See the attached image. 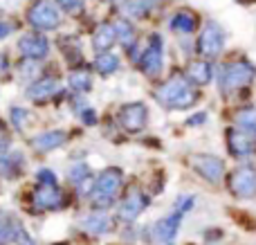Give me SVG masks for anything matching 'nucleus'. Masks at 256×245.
<instances>
[{
  "mask_svg": "<svg viewBox=\"0 0 256 245\" xmlns=\"http://www.w3.org/2000/svg\"><path fill=\"white\" fill-rule=\"evenodd\" d=\"M153 97L166 110H186L200 102V92L184 79V74H176L164 84H160Z\"/></svg>",
  "mask_w": 256,
  "mask_h": 245,
  "instance_id": "nucleus-1",
  "label": "nucleus"
},
{
  "mask_svg": "<svg viewBox=\"0 0 256 245\" xmlns=\"http://www.w3.org/2000/svg\"><path fill=\"white\" fill-rule=\"evenodd\" d=\"M214 79L218 81V90L220 94H232L240 88H248L256 79V66L248 58H238V61H227L216 68Z\"/></svg>",
  "mask_w": 256,
  "mask_h": 245,
  "instance_id": "nucleus-2",
  "label": "nucleus"
},
{
  "mask_svg": "<svg viewBox=\"0 0 256 245\" xmlns=\"http://www.w3.org/2000/svg\"><path fill=\"white\" fill-rule=\"evenodd\" d=\"M122 182H124V171L120 166H108L102 174L94 178V189L90 194V200H92V207L97 212L106 210L115 202L117 192L122 189Z\"/></svg>",
  "mask_w": 256,
  "mask_h": 245,
  "instance_id": "nucleus-3",
  "label": "nucleus"
},
{
  "mask_svg": "<svg viewBox=\"0 0 256 245\" xmlns=\"http://www.w3.org/2000/svg\"><path fill=\"white\" fill-rule=\"evenodd\" d=\"M227 43V34L220 27L218 20H207L200 30V36L196 40V54L202 56L204 61H212V58H218L225 50Z\"/></svg>",
  "mask_w": 256,
  "mask_h": 245,
  "instance_id": "nucleus-4",
  "label": "nucleus"
},
{
  "mask_svg": "<svg viewBox=\"0 0 256 245\" xmlns=\"http://www.w3.org/2000/svg\"><path fill=\"white\" fill-rule=\"evenodd\" d=\"M137 66H140V70L144 72L146 76H150V79L162 74V70H164V38L160 34L148 36Z\"/></svg>",
  "mask_w": 256,
  "mask_h": 245,
  "instance_id": "nucleus-5",
  "label": "nucleus"
},
{
  "mask_svg": "<svg viewBox=\"0 0 256 245\" xmlns=\"http://www.w3.org/2000/svg\"><path fill=\"white\" fill-rule=\"evenodd\" d=\"M27 22L40 32L56 30V27L61 25V14H58L56 4L48 2V0H38V2H34L30 7V12H27Z\"/></svg>",
  "mask_w": 256,
  "mask_h": 245,
  "instance_id": "nucleus-6",
  "label": "nucleus"
},
{
  "mask_svg": "<svg viewBox=\"0 0 256 245\" xmlns=\"http://www.w3.org/2000/svg\"><path fill=\"white\" fill-rule=\"evenodd\" d=\"M191 166L200 178H204L209 184H220L225 176V162L214 153H196L191 156Z\"/></svg>",
  "mask_w": 256,
  "mask_h": 245,
  "instance_id": "nucleus-7",
  "label": "nucleus"
},
{
  "mask_svg": "<svg viewBox=\"0 0 256 245\" xmlns=\"http://www.w3.org/2000/svg\"><path fill=\"white\" fill-rule=\"evenodd\" d=\"M182 218H184V214L171 210V214L164 216V218H160L158 223H153L148 228L150 238H153L155 243H160V245H176V238H178V232H180Z\"/></svg>",
  "mask_w": 256,
  "mask_h": 245,
  "instance_id": "nucleus-8",
  "label": "nucleus"
},
{
  "mask_svg": "<svg viewBox=\"0 0 256 245\" xmlns=\"http://www.w3.org/2000/svg\"><path fill=\"white\" fill-rule=\"evenodd\" d=\"M120 124L128 133H142L148 124V106L144 102H130L120 108Z\"/></svg>",
  "mask_w": 256,
  "mask_h": 245,
  "instance_id": "nucleus-9",
  "label": "nucleus"
},
{
  "mask_svg": "<svg viewBox=\"0 0 256 245\" xmlns=\"http://www.w3.org/2000/svg\"><path fill=\"white\" fill-rule=\"evenodd\" d=\"M230 189L236 198H256V169L254 166H236L230 178Z\"/></svg>",
  "mask_w": 256,
  "mask_h": 245,
  "instance_id": "nucleus-10",
  "label": "nucleus"
},
{
  "mask_svg": "<svg viewBox=\"0 0 256 245\" xmlns=\"http://www.w3.org/2000/svg\"><path fill=\"white\" fill-rule=\"evenodd\" d=\"M148 205H150V198L146 196L142 189L135 187V189H130V192L126 194V198L122 200L120 214H117V216H120L122 223H135L137 216H140Z\"/></svg>",
  "mask_w": 256,
  "mask_h": 245,
  "instance_id": "nucleus-11",
  "label": "nucleus"
},
{
  "mask_svg": "<svg viewBox=\"0 0 256 245\" xmlns=\"http://www.w3.org/2000/svg\"><path fill=\"white\" fill-rule=\"evenodd\" d=\"M227 138V146H230V153L234 158H238V160H243V158H250L256 153V140L250 138L248 133H243L240 128H236V126H230L225 133Z\"/></svg>",
  "mask_w": 256,
  "mask_h": 245,
  "instance_id": "nucleus-12",
  "label": "nucleus"
},
{
  "mask_svg": "<svg viewBox=\"0 0 256 245\" xmlns=\"http://www.w3.org/2000/svg\"><path fill=\"white\" fill-rule=\"evenodd\" d=\"M18 50H20V54L27 61H40V58L48 56L50 43H48V38L40 34H25L18 40Z\"/></svg>",
  "mask_w": 256,
  "mask_h": 245,
  "instance_id": "nucleus-13",
  "label": "nucleus"
},
{
  "mask_svg": "<svg viewBox=\"0 0 256 245\" xmlns=\"http://www.w3.org/2000/svg\"><path fill=\"white\" fill-rule=\"evenodd\" d=\"M214 74H216L214 66L209 61H204V58H194V61L186 63L184 79L189 81V84H194V86H207V84H212Z\"/></svg>",
  "mask_w": 256,
  "mask_h": 245,
  "instance_id": "nucleus-14",
  "label": "nucleus"
},
{
  "mask_svg": "<svg viewBox=\"0 0 256 245\" xmlns=\"http://www.w3.org/2000/svg\"><path fill=\"white\" fill-rule=\"evenodd\" d=\"M32 200L38 210H58L63 205V194L56 184H38Z\"/></svg>",
  "mask_w": 256,
  "mask_h": 245,
  "instance_id": "nucleus-15",
  "label": "nucleus"
},
{
  "mask_svg": "<svg viewBox=\"0 0 256 245\" xmlns=\"http://www.w3.org/2000/svg\"><path fill=\"white\" fill-rule=\"evenodd\" d=\"M200 25V18L196 12H191V9H180V12H176L171 16V20H168V30L176 32V34H194L196 30H198Z\"/></svg>",
  "mask_w": 256,
  "mask_h": 245,
  "instance_id": "nucleus-16",
  "label": "nucleus"
},
{
  "mask_svg": "<svg viewBox=\"0 0 256 245\" xmlns=\"http://www.w3.org/2000/svg\"><path fill=\"white\" fill-rule=\"evenodd\" d=\"M66 140H68L66 130H45V133L36 135V138L32 140V146L38 153H50V151H54V148L63 146Z\"/></svg>",
  "mask_w": 256,
  "mask_h": 245,
  "instance_id": "nucleus-17",
  "label": "nucleus"
},
{
  "mask_svg": "<svg viewBox=\"0 0 256 245\" xmlns=\"http://www.w3.org/2000/svg\"><path fill=\"white\" fill-rule=\"evenodd\" d=\"M81 228L88 234H92V236H102V234L110 232L112 220H110V216L104 214V212H92V214L81 218Z\"/></svg>",
  "mask_w": 256,
  "mask_h": 245,
  "instance_id": "nucleus-18",
  "label": "nucleus"
},
{
  "mask_svg": "<svg viewBox=\"0 0 256 245\" xmlns=\"http://www.w3.org/2000/svg\"><path fill=\"white\" fill-rule=\"evenodd\" d=\"M115 43H117L115 27H112L110 22H102V25L97 27V32L92 34V48L97 50V52L106 54Z\"/></svg>",
  "mask_w": 256,
  "mask_h": 245,
  "instance_id": "nucleus-19",
  "label": "nucleus"
},
{
  "mask_svg": "<svg viewBox=\"0 0 256 245\" xmlns=\"http://www.w3.org/2000/svg\"><path fill=\"white\" fill-rule=\"evenodd\" d=\"M58 92V84L56 79H40V81H34V84L27 88V97L32 102H45V99L54 97Z\"/></svg>",
  "mask_w": 256,
  "mask_h": 245,
  "instance_id": "nucleus-20",
  "label": "nucleus"
},
{
  "mask_svg": "<svg viewBox=\"0 0 256 245\" xmlns=\"http://www.w3.org/2000/svg\"><path fill=\"white\" fill-rule=\"evenodd\" d=\"M112 27H115L117 40L122 43V48H124L126 52H130V50L137 45V38H135V27H132V22L128 20V18H120V20L112 22Z\"/></svg>",
  "mask_w": 256,
  "mask_h": 245,
  "instance_id": "nucleus-21",
  "label": "nucleus"
},
{
  "mask_svg": "<svg viewBox=\"0 0 256 245\" xmlns=\"http://www.w3.org/2000/svg\"><path fill=\"white\" fill-rule=\"evenodd\" d=\"M158 4H160V0H126L124 14L128 18H132V20H137V18H146Z\"/></svg>",
  "mask_w": 256,
  "mask_h": 245,
  "instance_id": "nucleus-22",
  "label": "nucleus"
},
{
  "mask_svg": "<svg viewBox=\"0 0 256 245\" xmlns=\"http://www.w3.org/2000/svg\"><path fill=\"white\" fill-rule=\"evenodd\" d=\"M94 70H97L102 76H110L112 72L120 70V56L112 52L99 54V56L94 58Z\"/></svg>",
  "mask_w": 256,
  "mask_h": 245,
  "instance_id": "nucleus-23",
  "label": "nucleus"
},
{
  "mask_svg": "<svg viewBox=\"0 0 256 245\" xmlns=\"http://www.w3.org/2000/svg\"><path fill=\"white\" fill-rule=\"evenodd\" d=\"M236 124H238L236 128L256 140V108H243L240 112H236Z\"/></svg>",
  "mask_w": 256,
  "mask_h": 245,
  "instance_id": "nucleus-24",
  "label": "nucleus"
},
{
  "mask_svg": "<svg viewBox=\"0 0 256 245\" xmlns=\"http://www.w3.org/2000/svg\"><path fill=\"white\" fill-rule=\"evenodd\" d=\"M68 84H70V88L74 92H88L92 88V76H90L88 70H74L70 74V79H68Z\"/></svg>",
  "mask_w": 256,
  "mask_h": 245,
  "instance_id": "nucleus-25",
  "label": "nucleus"
},
{
  "mask_svg": "<svg viewBox=\"0 0 256 245\" xmlns=\"http://www.w3.org/2000/svg\"><path fill=\"white\" fill-rule=\"evenodd\" d=\"M86 178H90V169L86 162H76V164H72L70 169H68V180H70L72 184H81Z\"/></svg>",
  "mask_w": 256,
  "mask_h": 245,
  "instance_id": "nucleus-26",
  "label": "nucleus"
},
{
  "mask_svg": "<svg viewBox=\"0 0 256 245\" xmlns=\"http://www.w3.org/2000/svg\"><path fill=\"white\" fill-rule=\"evenodd\" d=\"M14 223H16V220L7 218V216L0 212V245L14 241Z\"/></svg>",
  "mask_w": 256,
  "mask_h": 245,
  "instance_id": "nucleus-27",
  "label": "nucleus"
},
{
  "mask_svg": "<svg viewBox=\"0 0 256 245\" xmlns=\"http://www.w3.org/2000/svg\"><path fill=\"white\" fill-rule=\"evenodd\" d=\"M196 205V196L194 194H189V196H178L176 202H173V212H180V214H189L191 210H194Z\"/></svg>",
  "mask_w": 256,
  "mask_h": 245,
  "instance_id": "nucleus-28",
  "label": "nucleus"
},
{
  "mask_svg": "<svg viewBox=\"0 0 256 245\" xmlns=\"http://www.w3.org/2000/svg\"><path fill=\"white\" fill-rule=\"evenodd\" d=\"M14 241H16V245H36L34 238L30 236V234L25 232V228H22L20 223H14Z\"/></svg>",
  "mask_w": 256,
  "mask_h": 245,
  "instance_id": "nucleus-29",
  "label": "nucleus"
},
{
  "mask_svg": "<svg viewBox=\"0 0 256 245\" xmlns=\"http://www.w3.org/2000/svg\"><path fill=\"white\" fill-rule=\"evenodd\" d=\"M16 158L20 156H12V158H0V174L7 176V178H12V176H16Z\"/></svg>",
  "mask_w": 256,
  "mask_h": 245,
  "instance_id": "nucleus-30",
  "label": "nucleus"
},
{
  "mask_svg": "<svg viewBox=\"0 0 256 245\" xmlns=\"http://www.w3.org/2000/svg\"><path fill=\"white\" fill-rule=\"evenodd\" d=\"M56 2H58V7L68 14H76L84 9V0H56Z\"/></svg>",
  "mask_w": 256,
  "mask_h": 245,
  "instance_id": "nucleus-31",
  "label": "nucleus"
},
{
  "mask_svg": "<svg viewBox=\"0 0 256 245\" xmlns=\"http://www.w3.org/2000/svg\"><path fill=\"white\" fill-rule=\"evenodd\" d=\"M20 72H22L20 76H25V79H32L34 74H38V72H40V68L36 66V61H25L20 66Z\"/></svg>",
  "mask_w": 256,
  "mask_h": 245,
  "instance_id": "nucleus-32",
  "label": "nucleus"
},
{
  "mask_svg": "<svg viewBox=\"0 0 256 245\" xmlns=\"http://www.w3.org/2000/svg\"><path fill=\"white\" fill-rule=\"evenodd\" d=\"M207 110H200V112H196V115H191V117H186V122L184 124L189 126V128H196V126H200V124H204L207 122Z\"/></svg>",
  "mask_w": 256,
  "mask_h": 245,
  "instance_id": "nucleus-33",
  "label": "nucleus"
},
{
  "mask_svg": "<svg viewBox=\"0 0 256 245\" xmlns=\"http://www.w3.org/2000/svg\"><path fill=\"white\" fill-rule=\"evenodd\" d=\"M36 178H38V184H56V176L50 169H40L38 174H36Z\"/></svg>",
  "mask_w": 256,
  "mask_h": 245,
  "instance_id": "nucleus-34",
  "label": "nucleus"
},
{
  "mask_svg": "<svg viewBox=\"0 0 256 245\" xmlns=\"http://www.w3.org/2000/svg\"><path fill=\"white\" fill-rule=\"evenodd\" d=\"M81 122L88 126L97 124V112H94V108H84V110H81Z\"/></svg>",
  "mask_w": 256,
  "mask_h": 245,
  "instance_id": "nucleus-35",
  "label": "nucleus"
},
{
  "mask_svg": "<svg viewBox=\"0 0 256 245\" xmlns=\"http://www.w3.org/2000/svg\"><path fill=\"white\" fill-rule=\"evenodd\" d=\"M25 120H27V110H22V108H14V110H12V122H14V126H16V128H20Z\"/></svg>",
  "mask_w": 256,
  "mask_h": 245,
  "instance_id": "nucleus-36",
  "label": "nucleus"
},
{
  "mask_svg": "<svg viewBox=\"0 0 256 245\" xmlns=\"http://www.w3.org/2000/svg\"><path fill=\"white\" fill-rule=\"evenodd\" d=\"M9 34H12V25H7V22L0 20V38H7Z\"/></svg>",
  "mask_w": 256,
  "mask_h": 245,
  "instance_id": "nucleus-37",
  "label": "nucleus"
},
{
  "mask_svg": "<svg viewBox=\"0 0 256 245\" xmlns=\"http://www.w3.org/2000/svg\"><path fill=\"white\" fill-rule=\"evenodd\" d=\"M7 148H9V138L2 133V130H0V153H4Z\"/></svg>",
  "mask_w": 256,
  "mask_h": 245,
  "instance_id": "nucleus-38",
  "label": "nucleus"
},
{
  "mask_svg": "<svg viewBox=\"0 0 256 245\" xmlns=\"http://www.w3.org/2000/svg\"><path fill=\"white\" fill-rule=\"evenodd\" d=\"M4 70H7V61H4V56L0 54V74H2Z\"/></svg>",
  "mask_w": 256,
  "mask_h": 245,
  "instance_id": "nucleus-39",
  "label": "nucleus"
}]
</instances>
